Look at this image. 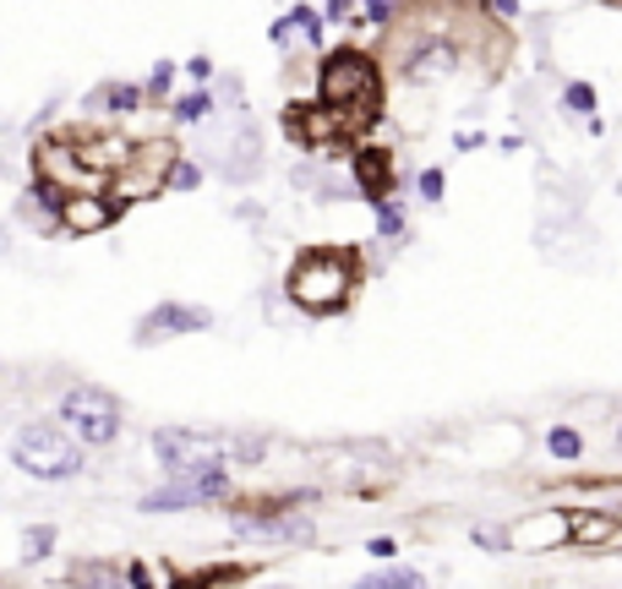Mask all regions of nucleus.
I'll list each match as a JSON object with an SVG mask.
<instances>
[{
    "label": "nucleus",
    "mask_w": 622,
    "mask_h": 589,
    "mask_svg": "<svg viewBox=\"0 0 622 589\" xmlns=\"http://www.w3.org/2000/svg\"><path fill=\"white\" fill-rule=\"evenodd\" d=\"M322 110L344 126V132H366L382 110V77L377 60L360 49H338L322 60Z\"/></svg>",
    "instance_id": "obj_1"
},
{
    "label": "nucleus",
    "mask_w": 622,
    "mask_h": 589,
    "mask_svg": "<svg viewBox=\"0 0 622 589\" xmlns=\"http://www.w3.org/2000/svg\"><path fill=\"white\" fill-rule=\"evenodd\" d=\"M11 464L33 480H71V475H82V442L60 432L55 421H33L11 442Z\"/></svg>",
    "instance_id": "obj_2"
},
{
    "label": "nucleus",
    "mask_w": 622,
    "mask_h": 589,
    "mask_svg": "<svg viewBox=\"0 0 622 589\" xmlns=\"http://www.w3.org/2000/svg\"><path fill=\"white\" fill-rule=\"evenodd\" d=\"M355 290V252H307L290 268V300L307 311H338Z\"/></svg>",
    "instance_id": "obj_3"
},
{
    "label": "nucleus",
    "mask_w": 622,
    "mask_h": 589,
    "mask_svg": "<svg viewBox=\"0 0 622 589\" xmlns=\"http://www.w3.org/2000/svg\"><path fill=\"white\" fill-rule=\"evenodd\" d=\"M60 421L77 432V442L104 447V442H115V432H121V404L104 388H77V393L60 399Z\"/></svg>",
    "instance_id": "obj_4"
},
{
    "label": "nucleus",
    "mask_w": 622,
    "mask_h": 589,
    "mask_svg": "<svg viewBox=\"0 0 622 589\" xmlns=\"http://www.w3.org/2000/svg\"><path fill=\"white\" fill-rule=\"evenodd\" d=\"M154 453L175 469V475H208V469H219V442L197 437V432H158L154 437Z\"/></svg>",
    "instance_id": "obj_5"
},
{
    "label": "nucleus",
    "mask_w": 622,
    "mask_h": 589,
    "mask_svg": "<svg viewBox=\"0 0 622 589\" xmlns=\"http://www.w3.org/2000/svg\"><path fill=\"white\" fill-rule=\"evenodd\" d=\"M230 480L224 469H208V475H175V486H164L154 497H143V508L158 513V508H191V502H208V497H224Z\"/></svg>",
    "instance_id": "obj_6"
},
{
    "label": "nucleus",
    "mask_w": 622,
    "mask_h": 589,
    "mask_svg": "<svg viewBox=\"0 0 622 589\" xmlns=\"http://www.w3.org/2000/svg\"><path fill=\"white\" fill-rule=\"evenodd\" d=\"M235 535H241V541H307L311 519H296V513H279V519H241Z\"/></svg>",
    "instance_id": "obj_7"
},
{
    "label": "nucleus",
    "mask_w": 622,
    "mask_h": 589,
    "mask_svg": "<svg viewBox=\"0 0 622 589\" xmlns=\"http://www.w3.org/2000/svg\"><path fill=\"white\" fill-rule=\"evenodd\" d=\"M197 327H208V311H191V305H158L154 316L137 327V338L148 344L158 333H197Z\"/></svg>",
    "instance_id": "obj_8"
},
{
    "label": "nucleus",
    "mask_w": 622,
    "mask_h": 589,
    "mask_svg": "<svg viewBox=\"0 0 622 589\" xmlns=\"http://www.w3.org/2000/svg\"><path fill=\"white\" fill-rule=\"evenodd\" d=\"M355 180H360V191H366L371 202H382V191L393 186V169H388V153H377V147H366V153L355 158Z\"/></svg>",
    "instance_id": "obj_9"
},
{
    "label": "nucleus",
    "mask_w": 622,
    "mask_h": 589,
    "mask_svg": "<svg viewBox=\"0 0 622 589\" xmlns=\"http://www.w3.org/2000/svg\"><path fill=\"white\" fill-rule=\"evenodd\" d=\"M115 213H110V202H99V197H82V202H66V224L77 230V235H93V230H104Z\"/></svg>",
    "instance_id": "obj_10"
},
{
    "label": "nucleus",
    "mask_w": 622,
    "mask_h": 589,
    "mask_svg": "<svg viewBox=\"0 0 622 589\" xmlns=\"http://www.w3.org/2000/svg\"><path fill=\"white\" fill-rule=\"evenodd\" d=\"M355 589H426V579H421V574H410V568H388V574L360 579Z\"/></svg>",
    "instance_id": "obj_11"
},
{
    "label": "nucleus",
    "mask_w": 622,
    "mask_h": 589,
    "mask_svg": "<svg viewBox=\"0 0 622 589\" xmlns=\"http://www.w3.org/2000/svg\"><path fill=\"white\" fill-rule=\"evenodd\" d=\"M77 589H126V585H121V574H115V568L88 563V568H77Z\"/></svg>",
    "instance_id": "obj_12"
},
{
    "label": "nucleus",
    "mask_w": 622,
    "mask_h": 589,
    "mask_svg": "<svg viewBox=\"0 0 622 589\" xmlns=\"http://www.w3.org/2000/svg\"><path fill=\"white\" fill-rule=\"evenodd\" d=\"M546 447H552V453H557V458H579V447H585V442L574 437V432H568V426H557V432H552V437H546Z\"/></svg>",
    "instance_id": "obj_13"
},
{
    "label": "nucleus",
    "mask_w": 622,
    "mask_h": 589,
    "mask_svg": "<svg viewBox=\"0 0 622 589\" xmlns=\"http://www.w3.org/2000/svg\"><path fill=\"white\" fill-rule=\"evenodd\" d=\"M49 541H55L49 530H27V535H22V557H27V563H38V557L49 552Z\"/></svg>",
    "instance_id": "obj_14"
},
{
    "label": "nucleus",
    "mask_w": 622,
    "mask_h": 589,
    "mask_svg": "<svg viewBox=\"0 0 622 589\" xmlns=\"http://www.w3.org/2000/svg\"><path fill=\"white\" fill-rule=\"evenodd\" d=\"M175 115H180V121H197V115H208V93H191V99H180V104H175Z\"/></svg>",
    "instance_id": "obj_15"
},
{
    "label": "nucleus",
    "mask_w": 622,
    "mask_h": 589,
    "mask_svg": "<svg viewBox=\"0 0 622 589\" xmlns=\"http://www.w3.org/2000/svg\"><path fill=\"white\" fill-rule=\"evenodd\" d=\"M104 104H121V110H132V104H137V88H110V93H104Z\"/></svg>",
    "instance_id": "obj_16"
},
{
    "label": "nucleus",
    "mask_w": 622,
    "mask_h": 589,
    "mask_svg": "<svg viewBox=\"0 0 622 589\" xmlns=\"http://www.w3.org/2000/svg\"><path fill=\"white\" fill-rule=\"evenodd\" d=\"M568 104H574V110H590L596 93H590V88H568Z\"/></svg>",
    "instance_id": "obj_17"
},
{
    "label": "nucleus",
    "mask_w": 622,
    "mask_h": 589,
    "mask_svg": "<svg viewBox=\"0 0 622 589\" xmlns=\"http://www.w3.org/2000/svg\"><path fill=\"white\" fill-rule=\"evenodd\" d=\"M175 186H197V169L191 164H175Z\"/></svg>",
    "instance_id": "obj_18"
},
{
    "label": "nucleus",
    "mask_w": 622,
    "mask_h": 589,
    "mask_svg": "<svg viewBox=\"0 0 622 589\" xmlns=\"http://www.w3.org/2000/svg\"><path fill=\"white\" fill-rule=\"evenodd\" d=\"M421 191L426 197H443V175H421Z\"/></svg>",
    "instance_id": "obj_19"
},
{
    "label": "nucleus",
    "mask_w": 622,
    "mask_h": 589,
    "mask_svg": "<svg viewBox=\"0 0 622 589\" xmlns=\"http://www.w3.org/2000/svg\"><path fill=\"white\" fill-rule=\"evenodd\" d=\"M169 77H175V66H158V71H154V93H164V88H169Z\"/></svg>",
    "instance_id": "obj_20"
},
{
    "label": "nucleus",
    "mask_w": 622,
    "mask_h": 589,
    "mask_svg": "<svg viewBox=\"0 0 622 589\" xmlns=\"http://www.w3.org/2000/svg\"><path fill=\"white\" fill-rule=\"evenodd\" d=\"M618 447H622V437H618Z\"/></svg>",
    "instance_id": "obj_21"
}]
</instances>
